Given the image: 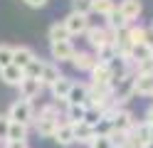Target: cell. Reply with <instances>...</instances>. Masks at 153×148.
Returning <instances> with one entry per match:
<instances>
[{"label": "cell", "instance_id": "obj_22", "mask_svg": "<svg viewBox=\"0 0 153 148\" xmlns=\"http://www.w3.org/2000/svg\"><path fill=\"white\" fill-rule=\"evenodd\" d=\"M47 37H50V45H54V42H67V39H72V37H69V32L64 30V25H62V22H54V25L50 27V32H47Z\"/></svg>", "mask_w": 153, "mask_h": 148}, {"label": "cell", "instance_id": "obj_36", "mask_svg": "<svg viewBox=\"0 0 153 148\" xmlns=\"http://www.w3.org/2000/svg\"><path fill=\"white\" fill-rule=\"evenodd\" d=\"M148 133H151V143H153V123H148Z\"/></svg>", "mask_w": 153, "mask_h": 148}, {"label": "cell", "instance_id": "obj_18", "mask_svg": "<svg viewBox=\"0 0 153 148\" xmlns=\"http://www.w3.org/2000/svg\"><path fill=\"white\" fill-rule=\"evenodd\" d=\"M94 128L89 126V123H76L74 126V143H84V146H89L91 141H94Z\"/></svg>", "mask_w": 153, "mask_h": 148}, {"label": "cell", "instance_id": "obj_30", "mask_svg": "<svg viewBox=\"0 0 153 148\" xmlns=\"http://www.w3.org/2000/svg\"><path fill=\"white\" fill-rule=\"evenodd\" d=\"M89 148H111V143H109L106 136H94V141L89 143Z\"/></svg>", "mask_w": 153, "mask_h": 148}, {"label": "cell", "instance_id": "obj_23", "mask_svg": "<svg viewBox=\"0 0 153 148\" xmlns=\"http://www.w3.org/2000/svg\"><path fill=\"white\" fill-rule=\"evenodd\" d=\"M5 141H27V126H22V123H13V121H10V128H7Z\"/></svg>", "mask_w": 153, "mask_h": 148}, {"label": "cell", "instance_id": "obj_37", "mask_svg": "<svg viewBox=\"0 0 153 148\" xmlns=\"http://www.w3.org/2000/svg\"><path fill=\"white\" fill-rule=\"evenodd\" d=\"M126 148H128V146H126Z\"/></svg>", "mask_w": 153, "mask_h": 148}, {"label": "cell", "instance_id": "obj_12", "mask_svg": "<svg viewBox=\"0 0 153 148\" xmlns=\"http://www.w3.org/2000/svg\"><path fill=\"white\" fill-rule=\"evenodd\" d=\"M87 91H89V84L84 82H72V89L67 94V104H87Z\"/></svg>", "mask_w": 153, "mask_h": 148}, {"label": "cell", "instance_id": "obj_9", "mask_svg": "<svg viewBox=\"0 0 153 148\" xmlns=\"http://www.w3.org/2000/svg\"><path fill=\"white\" fill-rule=\"evenodd\" d=\"M42 91V84H40V79H22L20 82V99H25V101H32V99H37Z\"/></svg>", "mask_w": 153, "mask_h": 148}, {"label": "cell", "instance_id": "obj_34", "mask_svg": "<svg viewBox=\"0 0 153 148\" xmlns=\"http://www.w3.org/2000/svg\"><path fill=\"white\" fill-rule=\"evenodd\" d=\"M25 3L30 5V7H45V5H47V0H25Z\"/></svg>", "mask_w": 153, "mask_h": 148}, {"label": "cell", "instance_id": "obj_35", "mask_svg": "<svg viewBox=\"0 0 153 148\" xmlns=\"http://www.w3.org/2000/svg\"><path fill=\"white\" fill-rule=\"evenodd\" d=\"M146 123H153V106H148V111H146Z\"/></svg>", "mask_w": 153, "mask_h": 148}, {"label": "cell", "instance_id": "obj_13", "mask_svg": "<svg viewBox=\"0 0 153 148\" xmlns=\"http://www.w3.org/2000/svg\"><path fill=\"white\" fill-rule=\"evenodd\" d=\"M69 89H72V79L69 77H59L57 82L50 86V91H52V99H57V101H67V94H69Z\"/></svg>", "mask_w": 153, "mask_h": 148}, {"label": "cell", "instance_id": "obj_1", "mask_svg": "<svg viewBox=\"0 0 153 148\" xmlns=\"http://www.w3.org/2000/svg\"><path fill=\"white\" fill-rule=\"evenodd\" d=\"M114 39H116V32H111L106 27H91L89 25V30H87V42L94 49V57H99V54L106 52V49H111Z\"/></svg>", "mask_w": 153, "mask_h": 148}, {"label": "cell", "instance_id": "obj_14", "mask_svg": "<svg viewBox=\"0 0 153 148\" xmlns=\"http://www.w3.org/2000/svg\"><path fill=\"white\" fill-rule=\"evenodd\" d=\"M52 138H54L59 146H72V143H74V126L67 123V121H62L59 126H57V131H54Z\"/></svg>", "mask_w": 153, "mask_h": 148}, {"label": "cell", "instance_id": "obj_33", "mask_svg": "<svg viewBox=\"0 0 153 148\" xmlns=\"http://www.w3.org/2000/svg\"><path fill=\"white\" fill-rule=\"evenodd\" d=\"M146 45H148V47L153 49V22H151V25L146 27Z\"/></svg>", "mask_w": 153, "mask_h": 148}, {"label": "cell", "instance_id": "obj_8", "mask_svg": "<svg viewBox=\"0 0 153 148\" xmlns=\"http://www.w3.org/2000/svg\"><path fill=\"white\" fill-rule=\"evenodd\" d=\"M72 64H74V69H76V72H91V69H94V64H97V57H94V52L79 49V52H74Z\"/></svg>", "mask_w": 153, "mask_h": 148}, {"label": "cell", "instance_id": "obj_11", "mask_svg": "<svg viewBox=\"0 0 153 148\" xmlns=\"http://www.w3.org/2000/svg\"><path fill=\"white\" fill-rule=\"evenodd\" d=\"M37 54L32 52L30 47H25V45H20V47H13V64L17 67V69H25L27 64L32 62Z\"/></svg>", "mask_w": 153, "mask_h": 148}, {"label": "cell", "instance_id": "obj_29", "mask_svg": "<svg viewBox=\"0 0 153 148\" xmlns=\"http://www.w3.org/2000/svg\"><path fill=\"white\" fill-rule=\"evenodd\" d=\"M133 72H136V74H153V59H146V62H133Z\"/></svg>", "mask_w": 153, "mask_h": 148}, {"label": "cell", "instance_id": "obj_5", "mask_svg": "<svg viewBox=\"0 0 153 148\" xmlns=\"http://www.w3.org/2000/svg\"><path fill=\"white\" fill-rule=\"evenodd\" d=\"M91 86H104V89H111V69L106 62H97L91 69Z\"/></svg>", "mask_w": 153, "mask_h": 148}, {"label": "cell", "instance_id": "obj_6", "mask_svg": "<svg viewBox=\"0 0 153 148\" xmlns=\"http://www.w3.org/2000/svg\"><path fill=\"white\" fill-rule=\"evenodd\" d=\"M74 52H76V49H74V45H72V39L50 45V54H52V59H57V62H72Z\"/></svg>", "mask_w": 153, "mask_h": 148}, {"label": "cell", "instance_id": "obj_27", "mask_svg": "<svg viewBox=\"0 0 153 148\" xmlns=\"http://www.w3.org/2000/svg\"><path fill=\"white\" fill-rule=\"evenodd\" d=\"M13 64V47L10 45H0V69Z\"/></svg>", "mask_w": 153, "mask_h": 148}, {"label": "cell", "instance_id": "obj_2", "mask_svg": "<svg viewBox=\"0 0 153 148\" xmlns=\"http://www.w3.org/2000/svg\"><path fill=\"white\" fill-rule=\"evenodd\" d=\"M7 118L13 123H22V126H30L35 123V109L32 101H25V99H17V101L7 109Z\"/></svg>", "mask_w": 153, "mask_h": 148}, {"label": "cell", "instance_id": "obj_24", "mask_svg": "<svg viewBox=\"0 0 153 148\" xmlns=\"http://www.w3.org/2000/svg\"><path fill=\"white\" fill-rule=\"evenodd\" d=\"M114 7H116L114 0H91V13H97V15H101V17H106Z\"/></svg>", "mask_w": 153, "mask_h": 148}, {"label": "cell", "instance_id": "obj_17", "mask_svg": "<svg viewBox=\"0 0 153 148\" xmlns=\"http://www.w3.org/2000/svg\"><path fill=\"white\" fill-rule=\"evenodd\" d=\"M0 79H3L7 86H20V82L25 79V74H22V69H17L15 64H10V67L0 69Z\"/></svg>", "mask_w": 153, "mask_h": 148}, {"label": "cell", "instance_id": "obj_20", "mask_svg": "<svg viewBox=\"0 0 153 148\" xmlns=\"http://www.w3.org/2000/svg\"><path fill=\"white\" fill-rule=\"evenodd\" d=\"M59 123H62V121H47V118H35V131L40 133L42 138H52Z\"/></svg>", "mask_w": 153, "mask_h": 148}, {"label": "cell", "instance_id": "obj_16", "mask_svg": "<svg viewBox=\"0 0 153 148\" xmlns=\"http://www.w3.org/2000/svg\"><path fill=\"white\" fill-rule=\"evenodd\" d=\"M87 104H72V106H67V123H72V126H76V123H84V118H87Z\"/></svg>", "mask_w": 153, "mask_h": 148}, {"label": "cell", "instance_id": "obj_28", "mask_svg": "<svg viewBox=\"0 0 153 148\" xmlns=\"http://www.w3.org/2000/svg\"><path fill=\"white\" fill-rule=\"evenodd\" d=\"M74 10L72 13H79V15H89L91 13V0H72Z\"/></svg>", "mask_w": 153, "mask_h": 148}, {"label": "cell", "instance_id": "obj_31", "mask_svg": "<svg viewBox=\"0 0 153 148\" xmlns=\"http://www.w3.org/2000/svg\"><path fill=\"white\" fill-rule=\"evenodd\" d=\"M7 128H10V118H7V114H0V138L7 136Z\"/></svg>", "mask_w": 153, "mask_h": 148}, {"label": "cell", "instance_id": "obj_3", "mask_svg": "<svg viewBox=\"0 0 153 148\" xmlns=\"http://www.w3.org/2000/svg\"><path fill=\"white\" fill-rule=\"evenodd\" d=\"M64 30L69 32V37H79V35H87L89 30V15H79V13H69L62 20Z\"/></svg>", "mask_w": 153, "mask_h": 148}, {"label": "cell", "instance_id": "obj_32", "mask_svg": "<svg viewBox=\"0 0 153 148\" xmlns=\"http://www.w3.org/2000/svg\"><path fill=\"white\" fill-rule=\"evenodd\" d=\"M5 148H30L27 141H5Z\"/></svg>", "mask_w": 153, "mask_h": 148}, {"label": "cell", "instance_id": "obj_25", "mask_svg": "<svg viewBox=\"0 0 153 148\" xmlns=\"http://www.w3.org/2000/svg\"><path fill=\"white\" fill-rule=\"evenodd\" d=\"M35 118H47V121H59V109L57 104H45L40 109V114H35Z\"/></svg>", "mask_w": 153, "mask_h": 148}, {"label": "cell", "instance_id": "obj_21", "mask_svg": "<svg viewBox=\"0 0 153 148\" xmlns=\"http://www.w3.org/2000/svg\"><path fill=\"white\" fill-rule=\"evenodd\" d=\"M126 39L131 42V47H138V45H146V27H136V25H128L126 30Z\"/></svg>", "mask_w": 153, "mask_h": 148}, {"label": "cell", "instance_id": "obj_19", "mask_svg": "<svg viewBox=\"0 0 153 148\" xmlns=\"http://www.w3.org/2000/svg\"><path fill=\"white\" fill-rule=\"evenodd\" d=\"M128 27V22L121 17V13H119V7H114L111 13L106 15V30H111V32H123V30Z\"/></svg>", "mask_w": 153, "mask_h": 148}, {"label": "cell", "instance_id": "obj_4", "mask_svg": "<svg viewBox=\"0 0 153 148\" xmlns=\"http://www.w3.org/2000/svg\"><path fill=\"white\" fill-rule=\"evenodd\" d=\"M151 133H148V123H133L128 131V148H151Z\"/></svg>", "mask_w": 153, "mask_h": 148}, {"label": "cell", "instance_id": "obj_15", "mask_svg": "<svg viewBox=\"0 0 153 148\" xmlns=\"http://www.w3.org/2000/svg\"><path fill=\"white\" fill-rule=\"evenodd\" d=\"M59 77H62V72H59V67H57V62H45L42 74H40V84L42 86H52Z\"/></svg>", "mask_w": 153, "mask_h": 148}, {"label": "cell", "instance_id": "obj_7", "mask_svg": "<svg viewBox=\"0 0 153 148\" xmlns=\"http://www.w3.org/2000/svg\"><path fill=\"white\" fill-rule=\"evenodd\" d=\"M116 7H119V13H121V17L126 20L128 25L133 22V20H138V15H141V10H143V5H141V0H121V3H119Z\"/></svg>", "mask_w": 153, "mask_h": 148}, {"label": "cell", "instance_id": "obj_10", "mask_svg": "<svg viewBox=\"0 0 153 148\" xmlns=\"http://www.w3.org/2000/svg\"><path fill=\"white\" fill-rule=\"evenodd\" d=\"M153 96V74H136L133 79V96Z\"/></svg>", "mask_w": 153, "mask_h": 148}, {"label": "cell", "instance_id": "obj_26", "mask_svg": "<svg viewBox=\"0 0 153 148\" xmlns=\"http://www.w3.org/2000/svg\"><path fill=\"white\" fill-rule=\"evenodd\" d=\"M42 67H45V62L35 57L32 62H30V64H27V67L22 69V74H25L27 79H40V74H42Z\"/></svg>", "mask_w": 153, "mask_h": 148}]
</instances>
